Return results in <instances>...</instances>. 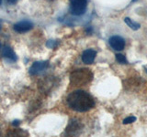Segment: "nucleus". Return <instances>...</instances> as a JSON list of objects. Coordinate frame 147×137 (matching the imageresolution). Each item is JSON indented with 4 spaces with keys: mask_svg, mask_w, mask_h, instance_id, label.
<instances>
[{
    "mask_svg": "<svg viewBox=\"0 0 147 137\" xmlns=\"http://www.w3.org/2000/svg\"><path fill=\"white\" fill-rule=\"evenodd\" d=\"M68 106L78 112H86L95 107V100L92 96L85 90H77L71 92L67 97Z\"/></svg>",
    "mask_w": 147,
    "mask_h": 137,
    "instance_id": "nucleus-1",
    "label": "nucleus"
},
{
    "mask_svg": "<svg viewBox=\"0 0 147 137\" xmlns=\"http://www.w3.org/2000/svg\"><path fill=\"white\" fill-rule=\"evenodd\" d=\"M93 79V73L88 68H79L71 73L70 81L73 86L86 85Z\"/></svg>",
    "mask_w": 147,
    "mask_h": 137,
    "instance_id": "nucleus-2",
    "label": "nucleus"
},
{
    "mask_svg": "<svg viewBox=\"0 0 147 137\" xmlns=\"http://www.w3.org/2000/svg\"><path fill=\"white\" fill-rule=\"evenodd\" d=\"M87 8V0H70V13L73 16L84 15Z\"/></svg>",
    "mask_w": 147,
    "mask_h": 137,
    "instance_id": "nucleus-3",
    "label": "nucleus"
},
{
    "mask_svg": "<svg viewBox=\"0 0 147 137\" xmlns=\"http://www.w3.org/2000/svg\"><path fill=\"white\" fill-rule=\"evenodd\" d=\"M109 44L114 50L116 51H121L125 48V39L121 36H112L109 39Z\"/></svg>",
    "mask_w": 147,
    "mask_h": 137,
    "instance_id": "nucleus-4",
    "label": "nucleus"
},
{
    "mask_svg": "<svg viewBox=\"0 0 147 137\" xmlns=\"http://www.w3.org/2000/svg\"><path fill=\"white\" fill-rule=\"evenodd\" d=\"M49 67V62L48 61H36L31 65L30 68L29 72L30 74L34 76V75H38L40 73L43 72L46 68Z\"/></svg>",
    "mask_w": 147,
    "mask_h": 137,
    "instance_id": "nucleus-5",
    "label": "nucleus"
},
{
    "mask_svg": "<svg viewBox=\"0 0 147 137\" xmlns=\"http://www.w3.org/2000/svg\"><path fill=\"white\" fill-rule=\"evenodd\" d=\"M32 27H33V25H32V23L30 21L23 20V21L16 23V24L14 25L13 29L16 32H18V33H25V32L30 31L32 29Z\"/></svg>",
    "mask_w": 147,
    "mask_h": 137,
    "instance_id": "nucleus-6",
    "label": "nucleus"
},
{
    "mask_svg": "<svg viewBox=\"0 0 147 137\" xmlns=\"http://www.w3.org/2000/svg\"><path fill=\"white\" fill-rule=\"evenodd\" d=\"M82 125L81 123L76 120H72L69 122V124L66 128L65 134L67 135H76L79 134V131L81 130Z\"/></svg>",
    "mask_w": 147,
    "mask_h": 137,
    "instance_id": "nucleus-7",
    "label": "nucleus"
},
{
    "mask_svg": "<svg viewBox=\"0 0 147 137\" xmlns=\"http://www.w3.org/2000/svg\"><path fill=\"white\" fill-rule=\"evenodd\" d=\"M96 56V51L92 49H86L82 54V61L85 64H92Z\"/></svg>",
    "mask_w": 147,
    "mask_h": 137,
    "instance_id": "nucleus-8",
    "label": "nucleus"
},
{
    "mask_svg": "<svg viewBox=\"0 0 147 137\" xmlns=\"http://www.w3.org/2000/svg\"><path fill=\"white\" fill-rule=\"evenodd\" d=\"M2 55L4 58L10 59L12 61H18V57L16 53L14 52V50L9 47V46H5L3 50H2Z\"/></svg>",
    "mask_w": 147,
    "mask_h": 137,
    "instance_id": "nucleus-9",
    "label": "nucleus"
},
{
    "mask_svg": "<svg viewBox=\"0 0 147 137\" xmlns=\"http://www.w3.org/2000/svg\"><path fill=\"white\" fill-rule=\"evenodd\" d=\"M124 22L126 23L127 26L130 27L131 29L132 30H138L141 29V24L140 23H138L134 20H132L131 18L130 17H125L124 18Z\"/></svg>",
    "mask_w": 147,
    "mask_h": 137,
    "instance_id": "nucleus-10",
    "label": "nucleus"
},
{
    "mask_svg": "<svg viewBox=\"0 0 147 137\" xmlns=\"http://www.w3.org/2000/svg\"><path fill=\"white\" fill-rule=\"evenodd\" d=\"M28 135V132H26L25 131H23L21 129H16V130H12L7 134V135H11V136H18V135Z\"/></svg>",
    "mask_w": 147,
    "mask_h": 137,
    "instance_id": "nucleus-11",
    "label": "nucleus"
},
{
    "mask_svg": "<svg viewBox=\"0 0 147 137\" xmlns=\"http://www.w3.org/2000/svg\"><path fill=\"white\" fill-rule=\"evenodd\" d=\"M116 61L119 64H128L129 61H128V59H126V57L124 56L123 54H121V53H118L116 54Z\"/></svg>",
    "mask_w": 147,
    "mask_h": 137,
    "instance_id": "nucleus-12",
    "label": "nucleus"
},
{
    "mask_svg": "<svg viewBox=\"0 0 147 137\" xmlns=\"http://www.w3.org/2000/svg\"><path fill=\"white\" fill-rule=\"evenodd\" d=\"M137 120L136 117L135 116H129L127 118H125L123 120V124H129V123H132V122H134L135 121Z\"/></svg>",
    "mask_w": 147,
    "mask_h": 137,
    "instance_id": "nucleus-13",
    "label": "nucleus"
},
{
    "mask_svg": "<svg viewBox=\"0 0 147 137\" xmlns=\"http://www.w3.org/2000/svg\"><path fill=\"white\" fill-rule=\"evenodd\" d=\"M57 45H58V41L57 40H53V39L48 40V42L46 43V46H47V47L50 48V49H54Z\"/></svg>",
    "mask_w": 147,
    "mask_h": 137,
    "instance_id": "nucleus-14",
    "label": "nucleus"
},
{
    "mask_svg": "<svg viewBox=\"0 0 147 137\" xmlns=\"http://www.w3.org/2000/svg\"><path fill=\"white\" fill-rule=\"evenodd\" d=\"M20 121L15 120V121H13V122H12V125H13V126H15V127H17V126L20 125Z\"/></svg>",
    "mask_w": 147,
    "mask_h": 137,
    "instance_id": "nucleus-15",
    "label": "nucleus"
},
{
    "mask_svg": "<svg viewBox=\"0 0 147 137\" xmlns=\"http://www.w3.org/2000/svg\"><path fill=\"white\" fill-rule=\"evenodd\" d=\"M18 0H7V2L8 4H10V5H15V4L18 3Z\"/></svg>",
    "mask_w": 147,
    "mask_h": 137,
    "instance_id": "nucleus-16",
    "label": "nucleus"
},
{
    "mask_svg": "<svg viewBox=\"0 0 147 137\" xmlns=\"http://www.w3.org/2000/svg\"><path fill=\"white\" fill-rule=\"evenodd\" d=\"M86 33L90 34V33H92V32H93V29H92L91 27H87V29H86Z\"/></svg>",
    "mask_w": 147,
    "mask_h": 137,
    "instance_id": "nucleus-17",
    "label": "nucleus"
},
{
    "mask_svg": "<svg viewBox=\"0 0 147 137\" xmlns=\"http://www.w3.org/2000/svg\"><path fill=\"white\" fill-rule=\"evenodd\" d=\"M2 29V24H1V21H0V31Z\"/></svg>",
    "mask_w": 147,
    "mask_h": 137,
    "instance_id": "nucleus-18",
    "label": "nucleus"
},
{
    "mask_svg": "<svg viewBox=\"0 0 147 137\" xmlns=\"http://www.w3.org/2000/svg\"><path fill=\"white\" fill-rule=\"evenodd\" d=\"M136 1H138V0H131V3H133V2H136Z\"/></svg>",
    "mask_w": 147,
    "mask_h": 137,
    "instance_id": "nucleus-19",
    "label": "nucleus"
},
{
    "mask_svg": "<svg viewBox=\"0 0 147 137\" xmlns=\"http://www.w3.org/2000/svg\"><path fill=\"white\" fill-rule=\"evenodd\" d=\"M2 4V0H0V5H1Z\"/></svg>",
    "mask_w": 147,
    "mask_h": 137,
    "instance_id": "nucleus-20",
    "label": "nucleus"
},
{
    "mask_svg": "<svg viewBox=\"0 0 147 137\" xmlns=\"http://www.w3.org/2000/svg\"><path fill=\"white\" fill-rule=\"evenodd\" d=\"M0 49H1V42H0Z\"/></svg>",
    "mask_w": 147,
    "mask_h": 137,
    "instance_id": "nucleus-21",
    "label": "nucleus"
},
{
    "mask_svg": "<svg viewBox=\"0 0 147 137\" xmlns=\"http://www.w3.org/2000/svg\"><path fill=\"white\" fill-rule=\"evenodd\" d=\"M145 72H146V73H147V68H146V70H145Z\"/></svg>",
    "mask_w": 147,
    "mask_h": 137,
    "instance_id": "nucleus-22",
    "label": "nucleus"
}]
</instances>
